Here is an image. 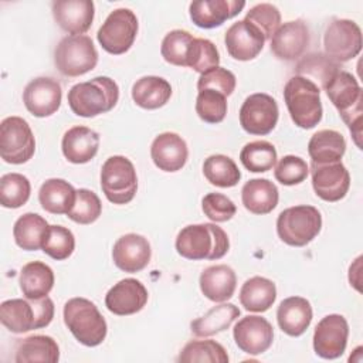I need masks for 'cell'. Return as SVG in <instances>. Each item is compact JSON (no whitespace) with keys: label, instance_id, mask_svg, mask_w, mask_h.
Segmentation results:
<instances>
[{"label":"cell","instance_id":"f6af8a7d","mask_svg":"<svg viewBox=\"0 0 363 363\" xmlns=\"http://www.w3.org/2000/svg\"><path fill=\"white\" fill-rule=\"evenodd\" d=\"M41 250L52 259H67L75 250V237L72 231L64 225H50Z\"/></svg>","mask_w":363,"mask_h":363},{"label":"cell","instance_id":"7bdbcfd3","mask_svg":"<svg viewBox=\"0 0 363 363\" xmlns=\"http://www.w3.org/2000/svg\"><path fill=\"white\" fill-rule=\"evenodd\" d=\"M220 54L213 41L207 38H193L187 52V67L200 75L218 67Z\"/></svg>","mask_w":363,"mask_h":363},{"label":"cell","instance_id":"bcb514c9","mask_svg":"<svg viewBox=\"0 0 363 363\" xmlns=\"http://www.w3.org/2000/svg\"><path fill=\"white\" fill-rule=\"evenodd\" d=\"M102 213V203L99 197L88 189H78L75 203L67 214L78 224H91L99 218Z\"/></svg>","mask_w":363,"mask_h":363},{"label":"cell","instance_id":"1f68e13d","mask_svg":"<svg viewBox=\"0 0 363 363\" xmlns=\"http://www.w3.org/2000/svg\"><path fill=\"white\" fill-rule=\"evenodd\" d=\"M54 279V272L50 265L41 261H33L21 268L18 284L27 299H40L51 292Z\"/></svg>","mask_w":363,"mask_h":363},{"label":"cell","instance_id":"ac0fdd59","mask_svg":"<svg viewBox=\"0 0 363 363\" xmlns=\"http://www.w3.org/2000/svg\"><path fill=\"white\" fill-rule=\"evenodd\" d=\"M152 250L147 238L140 234L129 233L116 240L112 248L113 264L129 274L142 271L150 262Z\"/></svg>","mask_w":363,"mask_h":363},{"label":"cell","instance_id":"f546056e","mask_svg":"<svg viewBox=\"0 0 363 363\" xmlns=\"http://www.w3.org/2000/svg\"><path fill=\"white\" fill-rule=\"evenodd\" d=\"M77 190L64 179H48L38 190L41 207L51 214H68L75 203Z\"/></svg>","mask_w":363,"mask_h":363},{"label":"cell","instance_id":"7402d4cb","mask_svg":"<svg viewBox=\"0 0 363 363\" xmlns=\"http://www.w3.org/2000/svg\"><path fill=\"white\" fill-rule=\"evenodd\" d=\"M55 23L71 35H81L89 30L95 16L91 0H55L52 1Z\"/></svg>","mask_w":363,"mask_h":363},{"label":"cell","instance_id":"83f0119b","mask_svg":"<svg viewBox=\"0 0 363 363\" xmlns=\"http://www.w3.org/2000/svg\"><path fill=\"white\" fill-rule=\"evenodd\" d=\"M278 200V189L268 179H251L242 186V206L252 214L264 216L271 213L277 207Z\"/></svg>","mask_w":363,"mask_h":363},{"label":"cell","instance_id":"5bb4252c","mask_svg":"<svg viewBox=\"0 0 363 363\" xmlns=\"http://www.w3.org/2000/svg\"><path fill=\"white\" fill-rule=\"evenodd\" d=\"M349 325L345 316L330 313L322 318L313 332V350L322 359L340 357L347 345Z\"/></svg>","mask_w":363,"mask_h":363},{"label":"cell","instance_id":"4fadbf2b","mask_svg":"<svg viewBox=\"0 0 363 363\" xmlns=\"http://www.w3.org/2000/svg\"><path fill=\"white\" fill-rule=\"evenodd\" d=\"M278 116L277 101L262 92L247 96L240 108V125L250 135H268L277 126Z\"/></svg>","mask_w":363,"mask_h":363},{"label":"cell","instance_id":"d590c367","mask_svg":"<svg viewBox=\"0 0 363 363\" xmlns=\"http://www.w3.org/2000/svg\"><path fill=\"white\" fill-rule=\"evenodd\" d=\"M277 299L275 284L264 277H252L247 279L240 291V302L245 311L265 312Z\"/></svg>","mask_w":363,"mask_h":363},{"label":"cell","instance_id":"7c38bea8","mask_svg":"<svg viewBox=\"0 0 363 363\" xmlns=\"http://www.w3.org/2000/svg\"><path fill=\"white\" fill-rule=\"evenodd\" d=\"M325 54L335 62H347L362 50V30L353 20L333 18L323 34Z\"/></svg>","mask_w":363,"mask_h":363},{"label":"cell","instance_id":"ffe728a7","mask_svg":"<svg viewBox=\"0 0 363 363\" xmlns=\"http://www.w3.org/2000/svg\"><path fill=\"white\" fill-rule=\"evenodd\" d=\"M265 41L262 33L245 20L231 24L224 37L230 57L238 61L254 60L262 51Z\"/></svg>","mask_w":363,"mask_h":363},{"label":"cell","instance_id":"6da1fadb","mask_svg":"<svg viewBox=\"0 0 363 363\" xmlns=\"http://www.w3.org/2000/svg\"><path fill=\"white\" fill-rule=\"evenodd\" d=\"M230 248L227 233L213 224H190L183 227L176 237V251L186 259H220Z\"/></svg>","mask_w":363,"mask_h":363},{"label":"cell","instance_id":"836d02e7","mask_svg":"<svg viewBox=\"0 0 363 363\" xmlns=\"http://www.w3.org/2000/svg\"><path fill=\"white\" fill-rule=\"evenodd\" d=\"M50 225L44 217L37 213H26L17 218L13 227L16 244L26 251L43 248Z\"/></svg>","mask_w":363,"mask_h":363},{"label":"cell","instance_id":"9c48e42d","mask_svg":"<svg viewBox=\"0 0 363 363\" xmlns=\"http://www.w3.org/2000/svg\"><path fill=\"white\" fill-rule=\"evenodd\" d=\"M101 189L113 204H128L138 190V176L133 163L121 155L111 156L101 169Z\"/></svg>","mask_w":363,"mask_h":363},{"label":"cell","instance_id":"44dd1931","mask_svg":"<svg viewBox=\"0 0 363 363\" xmlns=\"http://www.w3.org/2000/svg\"><path fill=\"white\" fill-rule=\"evenodd\" d=\"M309 44V28L302 20H291L278 27L271 37L272 54L284 61L299 58Z\"/></svg>","mask_w":363,"mask_h":363},{"label":"cell","instance_id":"52a82bcc","mask_svg":"<svg viewBox=\"0 0 363 363\" xmlns=\"http://www.w3.org/2000/svg\"><path fill=\"white\" fill-rule=\"evenodd\" d=\"M322 228V216L313 206L288 207L277 218L278 237L291 247L309 244Z\"/></svg>","mask_w":363,"mask_h":363},{"label":"cell","instance_id":"681fc988","mask_svg":"<svg viewBox=\"0 0 363 363\" xmlns=\"http://www.w3.org/2000/svg\"><path fill=\"white\" fill-rule=\"evenodd\" d=\"M201 208L203 213L214 223L228 221L237 213L234 201L221 193L206 194L201 200Z\"/></svg>","mask_w":363,"mask_h":363},{"label":"cell","instance_id":"484cf974","mask_svg":"<svg viewBox=\"0 0 363 363\" xmlns=\"http://www.w3.org/2000/svg\"><path fill=\"white\" fill-rule=\"evenodd\" d=\"M312 306L306 298H285L277 311V322L279 329L289 336H301L306 332L312 322Z\"/></svg>","mask_w":363,"mask_h":363},{"label":"cell","instance_id":"3957f363","mask_svg":"<svg viewBox=\"0 0 363 363\" xmlns=\"http://www.w3.org/2000/svg\"><path fill=\"white\" fill-rule=\"evenodd\" d=\"M67 99L77 116L94 118L113 109L119 99V86L109 77H95L75 84L68 91Z\"/></svg>","mask_w":363,"mask_h":363},{"label":"cell","instance_id":"f35d334b","mask_svg":"<svg viewBox=\"0 0 363 363\" xmlns=\"http://www.w3.org/2000/svg\"><path fill=\"white\" fill-rule=\"evenodd\" d=\"M240 160L248 172L264 173L277 164V149L267 140H254L241 149Z\"/></svg>","mask_w":363,"mask_h":363},{"label":"cell","instance_id":"e575fe53","mask_svg":"<svg viewBox=\"0 0 363 363\" xmlns=\"http://www.w3.org/2000/svg\"><path fill=\"white\" fill-rule=\"evenodd\" d=\"M238 316V306L234 303L221 302L220 305L208 309L203 316L194 319L190 323V328L194 336L207 337L227 330Z\"/></svg>","mask_w":363,"mask_h":363},{"label":"cell","instance_id":"c3c4849f","mask_svg":"<svg viewBox=\"0 0 363 363\" xmlns=\"http://www.w3.org/2000/svg\"><path fill=\"white\" fill-rule=\"evenodd\" d=\"M309 173L306 162L295 155L284 156L275 166L274 176L284 186H295L302 183Z\"/></svg>","mask_w":363,"mask_h":363},{"label":"cell","instance_id":"277c9868","mask_svg":"<svg viewBox=\"0 0 363 363\" xmlns=\"http://www.w3.org/2000/svg\"><path fill=\"white\" fill-rule=\"evenodd\" d=\"M284 101L292 122L302 129L315 128L322 119L320 89L311 79L294 75L284 88Z\"/></svg>","mask_w":363,"mask_h":363},{"label":"cell","instance_id":"d4e9b609","mask_svg":"<svg viewBox=\"0 0 363 363\" xmlns=\"http://www.w3.org/2000/svg\"><path fill=\"white\" fill-rule=\"evenodd\" d=\"M99 147V135L88 126L69 128L61 142L62 155L75 164L88 163L95 157Z\"/></svg>","mask_w":363,"mask_h":363},{"label":"cell","instance_id":"5b68a950","mask_svg":"<svg viewBox=\"0 0 363 363\" xmlns=\"http://www.w3.org/2000/svg\"><path fill=\"white\" fill-rule=\"evenodd\" d=\"M64 323L74 337L84 346L101 345L108 332V325L99 309L86 298H71L64 305Z\"/></svg>","mask_w":363,"mask_h":363},{"label":"cell","instance_id":"b9f144b4","mask_svg":"<svg viewBox=\"0 0 363 363\" xmlns=\"http://www.w3.org/2000/svg\"><path fill=\"white\" fill-rule=\"evenodd\" d=\"M193 35L186 30H172L169 31L160 47V54L163 60L172 65L187 67V52L193 41Z\"/></svg>","mask_w":363,"mask_h":363},{"label":"cell","instance_id":"7a4b0ae2","mask_svg":"<svg viewBox=\"0 0 363 363\" xmlns=\"http://www.w3.org/2000/svg\"><path fill=\"white\" fill-rule=\"evenodd\" d=\"M328 98L339 111V115L349 126L357 147H362V113H363V92L357 79L347 71H336L328 84L323 86Z\"/></svg>","mask_w":363,"mask_h":363},{"label":"cell","instance_id":"603a6c76","mask_svg":"<svg viewBox=\"0 0 363 363\" xmlns=\"http://www.w3.org/2000/svg\"><path fill=\"white\" fill-rule=\"evenodd\" d=\"M150 157L156 167L163 172L180 170L189 157L186 140L174 132H163L157 135L150 146Z\"/></svg>","mask_w":363,"mask_h":363},{"label":"cell","instance_id":"e0dca14e","mask_svg":"<svg viewBox=\"0 0 363 363\" xmlns=\"http://www.w3.org/2000/svg\"><path fill=\"white\" fill-rule=\"evenodd\" d=\"M233 336L240 350L255 356L267 352L271 347L274 340V329L265 318L258 315H247L235 323Z\"/></svg>","mask_w":363,"mask_h":363},{"label":"cell","instance_id":"9a60e30c","mask_svg":"<svg viewBox=\"0 0 363 363\" xmlns=\"http://www.w3.org/2000/svg\"><path fill=\"white\" fill-rule=\"evenodd\" d=\"M311 174L315 194L325 201H339L349 191L350 174L342 162L312 163Z\"/></svg>","mask_w":363,"mask_h":363},{"label":"cell","instance_id":"ab89813d","mask_svg":"<svg viewBox=\"0 0 363 363\" xmlns=\"http://www.w3.org/2000/svg\"><path fill=\"white\" fill-rule=\"evenodd\" d=\"M228 360L230 357L225 349L216 340H190L184 345L177 357V362L182 363H228Z\"/></svg>","mask_w":363,"mask_h":363},{"label":"cell","instance_id":"8d00e7d4","mask_svg":"<svg viewBox=\"0 0 363 363\" xmlns=\"http://www.w3.org/2000/svg\"><path fill=\"white\" fill-rule=\"evenodd\" d=\"M203 173L207 182L217 187H234L240 179L241 172L235 162L225 155H211L203 163Z\"/></svg>","mask_w":363,"mask_h":363},{"label":"cell","instance_id":"30bf717a","mask_svg":"<svg viewBox=\"0 0 363 363\" xmlns=\"http://www.w3.org/2000/svg\"><path fill=\"white\" fill-rule=\"evenodd\" d=\"M138 17L130 9H116L109 13L99 27L96 38L101 47L113 55L125 54L138 34Z\"/></svg>","mask_w":363,"mask_h":363},{"label":"cell","instance_id":"74e56055","mask_svg":"<svg viewBox=\"0 0 363 363\" xmlns=\"http://www.w3.org/2000/svg\"><path fill=\"white\" fill-rule=\"evenodd\" d=\"M339 64L330 60L323 52H312L305 55L295 68L296 75L311 79L320 88H323L332 75L339 71Z\"/></svg>","mask_w":363,"mask_h":363},{"label":"cell","instance_id":"4316f807","mask_svg":"<svg viewBox=\"0 0 363 363\" xmlns=\"http://www.w3.org/2000/svg\"><path fill=\"white\" fill-rule=\"evenodd\" d=\"M199 284L207 299L221 303L234 295L237 288V275L234 269L225 264L211 265L201 272Z\"/></svg>","mask_w":363,"mask_h":363},{"label":"cell","instance_id":"f1b7e54d","mask_svg":"<svg viewBox=\"0 0 363 363\" xmlns=\"http://www.w3.org/2000/svg\"><path fill=\"white\" fill-rule=\"evenodd\" d=\"M346 152L343 135L333 129H322L312 135L308 143V153L312 163L325 164L340 162Z\"/></svg>","mask_w":363,"mask_h":363},{"label":"cell","instance_id":"7dc6e473","mask_svg":"<svg viewBox=\"0 0 363 363\" xmlns=\"http://www.w3.org/2000/svg\"><path fill=\"white\" fill-rule=\"evenodd\" d=\"M244 20L255 26L262 33L265 40H271L274 33L281 26V13L271 3H259L250 9Z\"/></svg>","mask_w":363,"mask_h":363},{"label":"cell","instance_id":"2e32d148","mask_svg":"<svg viewBox=\"0 0 363 363\" xmlns=\"http://www.w3.org/2000/svg\"><path fill=\"white\" fill-rule=\"evenodd\" d=\"M61 85L50 77L34 78L23 92V102L27 111L37 118H47L55 113L61 105Z\"/></svg>","mask_w":363,"mask_h":363},{"label":"cell","instance_id":"4dcf8cb0","mask_svg":"<svg viewBox=\"0 0 363 363\" xmlns=\"http://www.w3.org/2000/svg\"><path fill=\"white\" fill-rule=\"evenodd\" d=\"M14 360L17 363H57L60 360V347L51 336L33 335L17 342Z\"/></svg>","mask_w":363,"mask_h":363},{"label":"cell","instance_id":"ba28073f","mask_svg":"<svg viewBox=\"0 0 363 363\" xmlns=\"http://www.w3.org/2000/svg\"><path fill=\"white\" fill-rule=\"evenodd\" d=\"M57 69L65 77H79L92 71L98 64V51L91 37L67 35L54 51Z\"/></svg>","mask_w":363,"mask_h":363},{"label":"cell","instance_id":"f907efd6","mask_svg":"<svg viewBox=\"0 0 363 363\" xmlns=\"http://www.w3.org/2000/svg\"><path fill=\"white\" fill-rule=\"evenodd\" d=\"M235 75L227 68L216 67L200 75L197 81V89H214L225 96H230L235 89Z\"/></svg>","mask_w":363,"mask_h":363},{"label":"cell","instance_id":"d6a6232c","mask_svg":"<svg viewBox=\"0 0 363 363\" xmlns=\"http://www.w3.org/2000/svg\"><path fill=\"white\" fill-rule=\"evenodd\" d=\"M172 96L170 84L156 75L139 78L132 86L133 102L143 109H157L167 104Z\"/></svg>","mask_w":363,"mask_h":363},{"label":"cell","instance_id":"8992f818","mask_svg":"<svg viewBox=\"0 0 363 363\" xmlns=\"http://www.w3.org/2000/svg\"><path fill=\"white\" fill-rule=\"evenodd\" d=\"M54 318V302L44 296L40 299H9L0 305V320L13 333H26L41 329Z\"/></svg>","mask_w":363,"mask_h":363},{"label":"cell","instance_id":"d6986e66","mask_svg":"<svg viewBox=\"0 0 363 363\" xmlns=\"http://www.w3.org/2000/svg\"><path fill=\"white\" fill-rule=\"evenodd\" d=\"M147 296V289L140 281L135 278H125L106 292L105 306L113 315H133L145 308Z\"/></svg>","mask_w":363,"mask_h":363},{"label":"cell","instance_id":"ee69618b","mask_svg":"<svg viewBox=\"0 0 363 363\" xmlns=\"http://www.w3.org/2000/svg\"><path fill=\"white\" fill-rule=\"evenodd\" d=\"M196 113L207 123H220L227 115V96L214 89L199 91Z\"/></svg>","mask_w":363,"mask_h":363},{"label":"cell","instance_id":"cb8c5ba5","mask_svg":"<svg viewBox=\"0 0 363 363\" xmlns=\"http://www.w3.org/2000/svg\"><path fill=\"white\" fill-rule=\"evenodd\" d=\"M245 7L244 0H196L189 6L191 21L200 28L220 27Z\"/></svg>","mask_w":363,"mask_h":363},{"label":"cell","instance_id":"8fae6325","mask_svg":"<svg viewBox=\"0 0 363 363\" xmlns=\"http://www.w3.org/2000/svg\"><path fill=\"white\" fill-rule=\"evenodd\" d=\"M35 152V139L28 122L20 116H9L0 123V156L6 163L21 164Z\"/></svg>","mask_w":363,"mask_h":363},{"label":"cell","instance_id":"60d3db41","mask_svg":"<svg viewBox=\"0 0 363 363\" xmlns=\"http://www.w3.org/2000/svg\"><path fill=\"white\" fill-rule=\"evenodd\" d=\"M31 193L30 180L21 173H6L0 179V204L6 208L24 206Z\"/></svg>","mask_w":363,"mask_h":363}]
</instances>
